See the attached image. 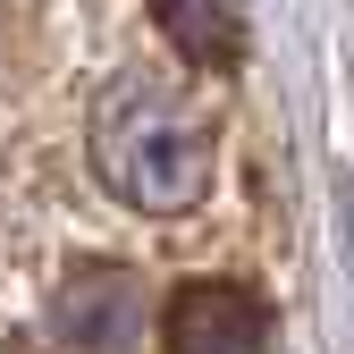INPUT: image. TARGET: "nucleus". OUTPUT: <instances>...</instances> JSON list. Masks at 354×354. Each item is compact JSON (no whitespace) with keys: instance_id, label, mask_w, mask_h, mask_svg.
<instances>
[{"instance_id":"nucleus-1","label":"nucleus","mask_w":354,"mask_h":354,"mask_svg":"<svg viewBox=\"0 0 354 354\" xmlns=\"http://www.w3.org/2000/svg\"><path fill=\"white\" fill-rule=\"evenodd\" d=\"M84 152H93V177L144 219H186L211 194V127L152 76H110Z\"/></svg>"},{"instance_id":"nucleus-2","label":"nucleus","mask_w":354,"mask_h":354,"mask_svg":"<svg viewBox=\"0 0 354 354\" xmlns=\"http://www.w3.org/2000/svg\"><path fill=\"white\" fill-rule=\"evenodd\" d=\"M160 354H279L270 304L236 279H186L160 313Z\"/></svg>"},{"instance_id":"nucleus-3","label":"nucleus","mask_w":354,"mask_h":354,"mask_svg":"<svg viewBox=\"0 0 354 354\" xmlns=\"http://www.w3.org/2000/svg\"><path fill=\"white\" fill-rule=\"evenodd\" d=\"M136 321H144V304L127 270H76L51 295V354H127Z\"/></svg>"},{"instance_id":"nucleus-4","label":"nucleus","mask_w":354,"mask_h":354,"mask_svg":"<svg viewBox=\"0 0 354 354\" xmlns=\"http://www.w3.org/2000/svg\"><path fill=\"white\" fill-rule=\"evenodd\" d=\"M152 17L194 68H236L245 59V9L236 0H152Z\"/></svg>"}]
</instances>
